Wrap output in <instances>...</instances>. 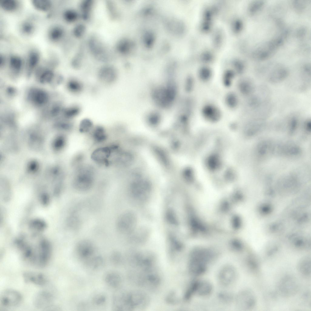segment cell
<instances>
[{"mask_svg": "<svg viewBox=\"0 0 311 311\" xmlns=\"http://www.w3.org/2000/svg\"><path fill=\"white\" fill-rule=\"evenodd\" d=\"M16 244L22 259L37 268L45 266L50 260L52 250L49 243L45 239L36 241L18 240Z\"/></svg>", "mask_w": 311, "mask_h": 311, "instance_id": "6da1fadb", "label": "cell"}, {"mask_svg": "<svg viewBox=\"0 0 311 311\" xmlns=\"http://www.w3.org/2000/svg\"><path fill=\"white\" fill-rule=\"evenodd\" d=\"M150 302L149 296L142 290L116 293L113 301V309L118 311H142L148 307Z\"/></svg>", "mask_w": 311, "mask_h": 311, "instance_id": "7a4b0ae2", "label": "cell"}, {"mask_svg": "<svg viewBox=\"0 0 311 311\" xmlns=\"http://www.w3.org/2000/svg\"><path fill=\"white\" fill-rule=\"evenodd\" d=\"M131 282L141 289L155 291L161 286V274L158 266L143 268H131L129 274Z\"/></svg>", "mask_w": 311, "mask_h": 311, "instance_id": "3957f363", "label": "cell"}, {"mask_svg": "<svg viewBox=\"0 0 311 311\" xmlns=\"http://www.w3.org/2000/svg\"><path fill=\"white\" fill-rule=\"evenodd\" d=\"M128 261L131 268H142L157 266V258L151 251L136 250L129 254Z\"/></svg>", "mask_w": 311, "mask_h": 311, "instance_id": "277c9868", "label": "cell"}, {"mask_svg": "<svg viewBox=\"0 0 311 311\" xmlns=\"http://www.w3.org/2000/svg\"><path fill=\"white\" fill-rule=\"evenodd\" d=\"M136 219L133 213L125 212L121 215L116 223L118 231L122 234H127L132 231L136 225Z\"/></svg>", "mask_w": 311, "mask_h": 311, "instance_id": "5b68a950", "label": "cell"}, {"mask_svg": "<svg viewBox=\"0 0 311 311\" xmlns=\"http://www.w3.org/2000/svg\"><path fill=\"white\" fill-rule=\"evenodd\" d=\"M88 170H80L75 178L74 186L75 189L81 192H87L92 188L93 179Z\"/></svg>", "mask_w": 311, "mask_h": 311, "instance_id": "8992f818", "label": "cell"}, {"mask_svg": "<svg viewBox=\"0 0 311 311\" xmlns=\"http://www.w3.org/2000/svg\"><path fill=\"white\" fill-rule=\"evenodd\" d=\"M22 297L18 291L12 289L4 290L0 296V304L5 307H13L19 305L21 302Z\"/></svg>", "mask_w": 311, "mask_h": 311, "instance_id": "52a82bcc", "label": "cell"}, {"mask_svg": "<svg viewBox=\"0 0 311 311\" xmlns=\"http://www.w3.org/2000/svg\"><path fill=\"white\" fill-rule=\"evenodd\" d=\"M27 98L32 104L37 107H42L48 103L50 98L46 91L41 89L34 87L28 91Z\"/></svg>", "mask_w": 311, "mask_h": 311, "instance_id": "ba28073f", "label": "cell"}, {"mask_svg": "<svg viewBox=\"0 0 311 311\" xmlns=\"http://www.w3.org/2000/svg\"><path fill=\"white\" fill-rule=\"evenodd\" d=\"M95 248L93 243L88 239H83L77 243L76 251L78 256L84 260L90 259L95 252Z\"/></svg>", "mask_w": 311, "mask_h": 311, "instance_id": "9c48e42d", "label": "cell"}, {"mask_svg": "<svg viewBox=\"0 0 311 311\" xmlns=\"http://www.w3.org/2000/svg\"><path fill=\"white\" fill-rule=\"evenodd\" d=\"M181 242L174 236L169 237L167 241V253L169 259L172 262L176 261L183 250Z\"/></svg>", "mask_w": 311, "mask_h": 311, "instance_id": "30bf717a", "label": "cell"}, {"mask_svg": "<svg viewBox=\"0 0 311 311\" xmlns=\"http://www.w3.org/2000/svg\"><path fill=\"white\" fill-rule=\"evenodd\" d=\"M113 150L111 147H105L97 149L92 153V159L98 164L108 165L109 159L111 156Z\"/></svg>", "mask_w": 311, "mask_h": 311, "instance_id": "8fae6325", "label": "cell"}, {"mask_svg": "<svg viewBox=\"0 0 311 311\" xmlns=\"http://www.w3.org/2000/svg\"><path fill=\"white\" fill-rule=\"evenodd\" d=\"M53 298L50 292L42 291L37 293L34 297L33 303L34 306L38 309H46L53 303Z\"/></svg>", "mask_w": 311, "mask_h": 311, "instance_id": "7c38bea8", "label": "cell"}, {"mask_svg": "<svg viewBox=\"0 0 311 311\" xmlns=\"http://www.w3.org/2000/svg\"><path fill=\"white\" fill-rule=\"evenodd\" d=\"M23 280L27 283L32 284L38 286L45 285L47 278L42 273L34 271H26L22 274Z\"/></svg>", "mask_w": 311, "mask_h": 311, "instance_id": "4fadbf2b", "label": "cell"}, {"mask_svg": "<svg viewBox=\"0 0 311 311\" xmlns=\"http://www.w3.org/2000/svg\"><path fill=\"white\" fill-rule=\"evenodd\" d=\"M98 77L99 80L104 83L111 84L117 79V70L111 66L103 67L99 70Z\"/></svg>", "mask_w": 311, "mask_h": 311, "instance_id": "5bb4252c", "label": "cell"}, {"mask_svg": "<svg viewBox=\"0 0 311 311\" xmlns=\"http://www.w3.org/2000/svg\"><path fill=\"white\" fill-rule=\"evenodd\" d=\"M279 289L281 293L285 296L293 294L296 292L297 285L295 279L289 276H286L281 280Z\"/></svg>", "mask_w": 311, "mask_h": 311, "instance_id": "9a60e30c", "label": "cell"}, {"mask_svg": "<svg viewBox=\"0 0 311 311\" xmlns=\"http://www.w3.org/2000/svg\"><path fill=\"white\" fill-rule=\"evenodd\" d=\"M106 284L109 286L114 288H117L121 284L122 279L120 275L115 272H110L107 273L104 277Z\"/></svg>", "mask_w": 311, "mask_h": 311, "instance_id": "2e32d148", "label": "cell"}, {"mask_svg": "<svg viewBox=\"0 0 311 311\" xmlns=\"http://www.w3.org/2000/svg\"><path fill=\"white\" fill-rule=\"evenodd\" d=\"M54 75L53 72L50 69H40L37 71L36 77L41 84H50Z\"/></svg>", "mask_w": 311, "mask_h": 311, "instance_id": "e0dca14e", "label": "cell"}, {"mask_svg": "<svg viewBox=\"0 0 311 311\" xmlns=\"http://www.w3.org/2000/svg\"><path fill=\"white\" fill-rule=\"evenodd\" d=\"M298 270L300 273L304 276H308L311 273V261L308 256L303 257L298 263Z\"/></svg>", "mask_w": 311, "mask_h": 311, "instance_id": "ac0fdd59", "label": "cell"}, {"mask_svg": "<svg viewBox=\"0 0 311 311\" xmlns=\"http://www.w3.org/2000/svg\"><path fill=\"white\" fill-rule=\"evenodd\" d=\"M40 55L38 52L35 50L30 51L28 55L27 65L29 74L36 67L39 63Z\"/></svg>", "mask_w": 311, "mask_h": 311, "instance_id": "d6986e66", "label": "cell"}, {"mask_svg": "<svg viewBox=\"0 0 311 311\" xmlns=\"http://www.w3.org/2000/svg\"><path fill=\"white\" fill-rule=\"evenodd\" d=\"M287 70L285 68H280L274 70L269 76L270 81L273 83H277L285 80L288 75Z\"/></svg>", "mask_w": 311, "mask_h": 311, "instance_id": "ffe728a7", "label": "cell"}, {"mask_svg": "<svg viewBox=\"0 0 311 311\" xmlns=\"http://www.w3.org/2000/svg\"><path fill=\"white\" fill-rule=\"evenodd\" d=\"M92 138L95 142L101 143L105 140L107 136L104 129L101 126H97L91 131Z\"/></svg>", "mask_w": 311, "mask_h": 311, "instance_id": "44dd1931", "label": "cell"}, {"mask_svg": "<svg viewBox=\"0 0 311 311\" xmlns=\"http://www.w3.org/2000/svg\"><path fill=\"white\" fill-rule=\"evenodd\" d=\"M67 87L68 91L74 94L79 93L84 89L83 85L81 82L74 78H71L68 80Z\"/></svg>", "mask_w": 311, "mask_h": 311, "instance_id": "7402d4cb", "label": "cell"}, {"mask_svg": "<svg viewBox=\"0 0 311 311\" xmlns=\"http://www.w3.org/2000/svg\"><path fill=\"white\" fill-rule=\"evenodd\" d=\"M63 34L64 31L61 27L55 26L49 29L48 36L50 40L56 42L60 40L63 37Z\"/></svg>", "mask_w": 311, "mask_h": 311, "instance_id": "603a6c76", "label": "cell"}, {"mask_svg": "<svg viewBox=\"0 0 311 311\" xmlns=\"http://www.w3.org/2000/svg\"><path fill=\"white\" fill-rule=\"evenodd\" d=\"M9 63L10 69L15 73H19L21 71L23 65L22 58L16 55H12L10 56Z\"/></svg>", "mask_w": 311, "mask_h": 311, "instance_id": "cb8c5ba5", "label": "cell"}, {"mask_svg": "<svg viewBox=\"0 0 311 311\" xmlns=\"http://www.w3.org/2000/svg\"><path fill=\"white\" fill-rule=\"evenodd\" d=\"M80 111V106L73 105L63 109L62 112L65 118L70 119L77 115Z\"/></svg>", "mask_w": 311, "mask_h": 311, "instance_id": "d4e9b609", "label": "cell"}, {"mask_svg": "<svg viewBox=\"0 0 311 311\" xmlns=\"http://www.w3.org/2000/svg\"><path fill=\"white\" fill-rule=\"evenodd\" d=\"M32 3L36 9L42 12L48 11L52 5L51 2L47 0H33Z\"/></svg>", "mask_w": 311, "mask_h": 311, "instance_id": "484cf974", "label": "cell"}, {"mask_svg": "<svg viewBox=\"0 0 311 311\" xmlns=\"http://www.w3.org/2000/svg\"><path fill=\"white\" fill-rule=\"evenodd\" d=\"M0 6L5 11L12 12L17 9L18 3L16 1L14 0H4L1 2Z\"/></svg>", "mask_w": 311, "mask_h": 311, "instance_id": "4316f807", "label": "cell"}, {"mask_svg": "<svg viewBox=\"0 0 311 311\" xmlns=\"http://www.w3.org/2000/svg\"><path fill=\"white\" fill-rule=\"evenodd\" d=\"M93 123L88 118L82 120L79 124V130L81 133H86L90 132L93 128Z\"/></svg>", "mask_w": 311, "mask_h": 311, "instance_id": "83f0119b", "label": "cell"}, {"mask_svg": "<svg viewBox=\"0 0 311 311\" xmlns=\"http://www.w3.org/2000/svg\"><path fill=\"white\" fill-rule=\"evenodd\" d=\"M104 263L102 257L97 256L92 257L89 260L88 264L89 266L92 269H96L101 267Z\"/></svg>", "mask_w": 311, "mask_h": 311, "instance_id": "f1b7e54d", "label": "cell"}, {"mask_svg": "<svg viewBox=\"0 0 311 311\" xmlns=\"http://www.w3.org/2000/svg\"><path fill=\"white\" fill-rule=\"evenodd\" d=\"M35 29L33 23L31 22L26 21L23 22L21 26V29L22 32L26 35H29L32 34Z\"/></svg>", "mask_w": 311, "mask_h": 311, "instance_id": "f546056e", "label": "cell"}, {"mask_svg": "<svg viewBox=\"0 0 311 311\" xmlns=\"http://www.w3.org/2000/svg\"><path fill=\"white\" fill-rule=\"evenodd\" d=\"M166 218L170 224L174 226L177 224V220L174 212L172 210H168L166 213Z\"/></svg>", "mask_w": 311, "mask_h": 311, "instance_id": "4dcf8cb0", "label": "cell"}, {"mask_svg": "<svg viewBox=\"0 0 311 311\" xmlns=\"http://www.w3.org/2000/svg\"><path fill=\"white\" fill-rule=\"evenodd\" d=\"M166 301L167 303L170 305L176 304L178 301L176 293L174 291L170 292L166 296Z\"/></svg>", "mask_w": 311, "mask_h": 311, "instance_id": "1f68e13d", "label": "cell"}, {"mask_svg": "<svg viewBox=\"0 0 311 311\" xmlns=\"http://www.w3.org/2000/svg\"><path fill=\"white\" fill-rule=\"evenodd\" d=\"M111 260L114 264L120 265L122 262L123 257L120 253L115 251L113 252L111 255Z\"/></svg>", "mask_w": 311, "mask_h": 311, "instance_id": "d6a6232c", "label": "cell"}, {"mask_svg": "<svg viewBox=\"0 0 311 311\" xmlns=\"http://www.w3.org/2000/svg\"><path fill=\"white\" fill-rule=\"evenodd\" d=\"M106 301V297L103 295H98L95 296L93 299V302L97 306H101L104 304Z\"/></svg>", "mask_w": 311, "mask_h": 311, "instance_id": "836d02e7", "label": "cell"}, {"mask_svg": "<svg viewBox=\"0 0 311 311\" xmlns=\"http://www.w3.org/2000/svg\"><path fill=\"white\" fill-rule=\"evenodd\" d=\"M63 16L66 21L68 22H71L75 19V14L72 11L68 10L64 12Z\"/></svg>", "mask_w": 311, "mask_h": 311, "instance_id": "e575fe53", "label": "cell"}, {"mask_svg": "<svg viewBox=\"0 0 311 311\" xmlns=\"http://www.w3.org/2000/svg\"><path fill=\"white\" fill-rule=\"evenodd\" d=\"M63 77L60 74H55L54 77L50 84L53 86H56L61 84L63 80Z\"/></svg>", "mask_w": 311, "mask_h": 311, "instance_id": "d590c367", "label": "cell"}, {"mask_svg": "<svg viewBox=\"0 0 311 311\" xmlns=\"http://www.w3.org/2000/svg\"><path fill=\"white\" fill-rule=\"evenodd\" d=\"M6 91L8 95L10 96H15L17 92L16 89L12 87H8Z\"/></svg>", "mask_w": 311, "mask_h": 311, "instance_id": "8d00e7d4", "label": "cell"}, {"mask_svg": "<svg viewBox=\"0 0 311 311\" xmlns=\"http://www.w3.org/2000/svg\"><path fill=\"white\" fill-rule=\"evenodd\" d=\"M5 59L4 56L1 55L0 56V67H3L5 64Z\"/></svg>", "mask_w": 311, "mask_h": 311, "instance_id": "74e56055", "label": "cell"}]
</instances>
